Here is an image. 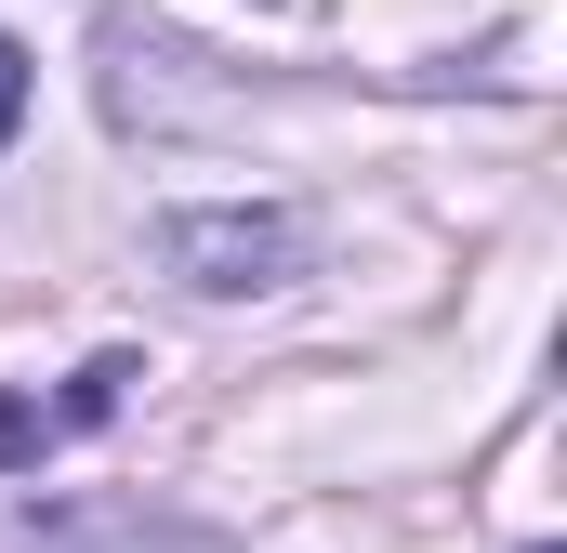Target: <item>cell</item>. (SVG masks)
<instances>
[{
  "instance_id": "6da1fadb",
  "label": "cell",
  "mask_w": 567,
  "mask_h": 553,
  "mask_svg": "<svg viewBox=\"0 0 567 553\" xmlns=\"http://www.w3.org/2000/svg\"><path fill=\"white\" fill-rule=\"evenodd\" d=\"M158 264L198 303H265L303 276V225L278 198H198V211H158Z\"/></svg>"
},
{
  "instance_id": "7a4b0ae2",
  "label": "cell",
  "mask_w": 567,
  "mask_h": 553,
  "mask_svg": "<svg viewBox=\"0 0 567 553\" xmlns=\"http://www.w3.org/2000/svg\"><path fill=\"white\" fill-rule=\"evenodd\" d=\"M0 553H185V528H158L145 501H27L0 514Z\"/></svg>"
},
{
  "instance_id": "3957f363",
  "label": "cell",
  "mask_w": 567,
  "mask_h": 553,
  "mask_svg": "<svg viewBox=\"0 0 567 553\" xmlns=\"http://www.w3.org/2000/svg\"><path fill=\"white\" fill-rule=\"evenodd\" d=\"M133 383H145L133 356H93V369H80V383H66V396H53V435H93V421L120 409V396H133Z\"/></svg>"
},
{
  "instance_id": "277c9868",
  "label": "cell",
  "mask_w": 567,
  "mask_h": 553,
  "mask_svg": "<svg viewBox=\"0 0 567 553\" xmlns=\"http://www.w3.org/2000/svg\"><path fill=\"white\" fill-rule=\"evenodd\" d=\"M40 448H53V409L40 396H0V474H27Z\"/></svg>"
},
{
  "instance_id": "5b68a950",
  "label": "cell",
  "mask_w": 567,
  "mask_h": 553,
  "mask_svg": "<svg viewBox=\"0 0 567 553\" xmlns=\"http://www.w3.org/2000/svg\"><path fill=\"white\" fill-rule=\"evenodd\" d=\"M27 133V53H13V40H0V145Z\"/></svg>"
}]
</instances>
